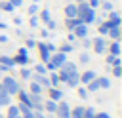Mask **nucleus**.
Returning a JSON list of instances; mask_svg holds the SVG:
<instances>
[{"label":"nucleus","instance_id":"9b49d317","mask_svg":"<svg viewBox=\"0 0 122 118\" xmlns=\"http://www.w3.org/2000/svg\"><path fill=\"white\" fill-rule=\"evenodd\" d=\"M93 78H95V72H93V70H86V72H84V74L80 76V82L88 84V82H92Z\"/></svg>","mask_w":122,"mask_h":118},{"label":"nucleus","instance_id":"cd10ccee","mask_svg":"<svg viewBox=\"0 0 122 118\" xmlns=\"http://www.w3.org/2000/svg\"><path fill=\"white\" fill-rule=\"evenodd\" d=\"M0 8H2L4 11H13V6H11L10 2H4V4H0Z\"/></svg>","mask_w":122,"mask_h":118},{"label":"nucleus","instance_id":"20e7f679","mask_svg":"<svg viewBox=\"0 0 122 118\" xmlns=\"http://www.w3.org/2000/svg\"><path fill=\"white\" fill-rule=\"evenodd\" d=\"M55 112H57V118H71V108H69V105H67L65 101H61V103L57 105Z\"/></svg>","mask_w":122,"mask_h":118},{"label":"nucleus","instance_id":"79ce46f5","mask_svg":"<svg viewBox=\"0 0 122 118\" xmlns=\"http://www.w3.org/2000/svg\"><path fill=\"white\" fill-rule=\"evenodd\" d=\"M34 46H36V42H34L32 38H29V40H27V48H34Z\"/></svg>","mask_w":122,"mask_h":118},{"label":"nucleus","instance_id":"b1692460","mask_svg":"<svg viewBox=\"0 0 122 118\" xmlns=\"http://www.w3.org/2000/svg\"><path fill=\"white\" fill-rule=\"evenodd\" d=\"M93 114H95V108H84V114H82V118H93Z\"/></svg>","mask_w":122,"mask_h":118},{"label":"nucleus","instance_id":"a19ab883","mask_svg":"<svg viewBox=\"0 0 122 118\" xmlns=\"http://www.w3.org/2000/svg\"><path fill=\"white\" fill-rule=\"evenodd\" d=\"M88 59H90L88 53H80V61H82V63H88Z\"/></svg>","mask_w":122,"mask_h":118},{"label":"nucleus","instance_id":"bb28decb","mask_svg":"<svg viewBox=\"0 0 122 118\" xmlns=\"http://www.w3.org/2000/svg\"><path fill=\"white\" fill-rule=\"evenodd\" d=\"M40 88H42L40 84H36V82H30V91H32V93H40Z\"/></svg>","mask_w":122,"mask_h":118},{"label":"nucleus","instance_id":"f257e3e1","mask_svg":"<svg viewBox=\"0 0 122 118\" xmlns=\"http://www.w3.org/2000/svg\"><path fill=\"white\" fill-rule=\"evenodd\" d=\"M76 17L84 23V25H90L95 21V11L86 4V2H80V6H76Z\"/></svg>","mask_w":122,"mask_h":118},{"label":"nucleus","instance_id":"ea45409f","mask_svg":"<svg viewBox=\"0 0 122 118\" xmlns=\"http://www.w3.org/2000/svg\"><path fill=\"white\" fill-rule=\"evenodd\" d=\"M103 8H105L107 11H112V4H111V2H103Z\"/></svg>","mask_w":122,"mask_h":118},{"label":"nucleus","instance_id":"2f4dec72","mask_svg":"<svg viewBox=\"0 0 122 118\" xmlns=\"http://www.w3.org/2000/svg\"><path fill=\"white\" fill-rule=\"evenodd\" d=\"M36 11H38V6H36V4H30V6H29V13H30V15H34Z\"/></svg>","mask_w":122,"mask_h":118},{"label":"nucleus","instance_id":"c9c22d12","mask_svg":"<svg viewBox=\"0 0 122 118\" xmlns=\"http://www.w3.org/2000/svg\"><path fill=\"white\" fill-rule=\"evenodd\" d=\"M8 2H10V4L13 6V8H19V6L23 4V0H8Z\"/></svg>","mask_w":122,"mask_h":118},{"label":"nucleus","instance_id":"a211bd4d","mask_svg":"<svg viewBox=\"0 0 122 118\" xmlns=\"http://www.w3.org/2000/svg\"><path fill=\"white\" fill-rule=\"evenodd\" d=\"M97 84H99V88H111V80H109L107 76H103V78H97Z\"/></svg>","mask_w":122,"mask_h":118},{"label":"nucleus","instance_id":"4468645a","mask_svg":"<svg viewBox=\"0 0 122 118\" xmlns=\"http://www.w3.org/2000/svg\"><path fill=\"white\" fill-rule=\"evenodd\" d=\"M80 84V74H74V76H71L69 80H67V86L69 88H76Z\"/></svg>","mask_w":122,"mask_h":118},{"label":"nucleus","instance_id":"423d86ee","mask_svg":"<svg viewBox=\"0 0 122 118\" xmlns=\"http://www.w3.org/2000/svg\"><path fill=\"white\" fill-rule=\"evenodd\" d=\"M72 30H74V36H76V38H84V36H88V25H84V23L76 25Z\"/></svg>","mask_w":122,"mask_h":118},{"label":"nucleus","instance_id":"5fc2aeb1","mask_svg":"<svg viewBox=\"0 0 122 118\" xmlns=\"http://www.w3.org/2000/svg\"><path fill=\"white\" fill-rule=\"evenodd\" d=\"M0 118H4V116H2V114H0Z\"/></svg>","mask_w":122,"mask_h":118},{"label":"nucleus","instance_id":"f03ea898","mask_svg":"<svg viewBox=\"0 0 122 118\" xmlns=\"http://www.w3.org/2000/svg\"><path fill=\"white\" fill-rule=\"evenodd\" d=\"M74 74H78V70H76V65L74 63H69V61H65L63 65H61V70L57 72V76H59V82H67L71 76H74Z\"/></svg>","mask_w":122,"mask_h":118},{"label":"nucleus","instance_id":"72a5a7b5","mask_svg":"<svg viewBox=\"0 0 122 118\" xmlns=\"http://www.w3.org/2000/svg\"><path fill=\"white\" fill-rule=\"evenodd\" d=\"M78 95H80L82 99H86V97H88V89H84V88H80V89H78Z\"/></svg>","mask_w":122,"mask_h":118},{"label":"nucleus","instance_id":"412c9836","mask_svg":"<svg viewBox=\"0 0 122 118\" xmlns=\"http://www.w3.org/2000/svg\"><path fill=\"white\" fill-rule=\"evenodd\" d=\"M44 107H46V110H48V112H55V108H57L55 101H51V99H50V101H46V105H44Z\"/></svg>","mask_w":122,"mask_h":118},{"label":"nucleus","instance_id":"8fccbe9b","mask_svg":"<svg viewBox=\"0 0 122 118\" xmlns=\"http://www.w3.org/2000/svg\"><path fill=\"white\" fill-rule=\"evenodd\" d=\"M6 70H8V67L6 65H0V72H6Z\"/></svg>","mask_w":122,"mask_h":118},{"label":"nucleus","instance_id":"f8f14e48","mask_svg":"<svg viewBox=\"0 0 122 118\" xmlns=\"http://www.w3.org/2000/svg\"><path fill=\"white\" fill-rule=\"evenodd\" d=\"M34 82L40 84V86H44V88L50 86V78H46V76H42V74H36V76H34Z\"/></svg>","mask_w":122,"mask_h":118},{"label":"nucleus","instance_id":"09e8293b","mask_svg":"<svg viewBox=\"0 0 122 118\" xmlns=\"http://www.w3.org/2000/svg\"><path fill=\"white\" fill-rule=\"evenodd\" d=\"M32 114H34V118H44V114H42L40 110H38V112H32Z\"/></svg>","mask_w":122,"mask_h":118},{"label":"nucleus","instance_id":"6ab92c4d","mask_svg":"<svg viewBox=\"0 0 122 118\" xmlns=\"http://www.w3.org/2000/svg\"><path fill=\"white\" fill-rule=\"evenodd\" d=\"M111 38H114V40H118V36H120V30H118V27H112V29H109V32H107Z\"/></svg>","mask_w":122,"mask_h":118},{"label":"nucleus","instance_id":"a18cd8bd","mask_svg":"<svg viewBox=\"0 0 122 118\" xmlns=\"http://www.w3.org/2000/svg\"><path fill=\"white\" fill-rule=\"evenodd\" d=\"M111 19H120V15L116 11H111Z\"/></svg>","mask_w":122,"mask_h":118},{"label":"nucleus","instance_id":"f704fd0d","mask_svg":"<svg viewBox=\"0 0 122 118\" xmlns=\"http://www.w3.org/2000/svg\"><path fill=\"white\" fill-rule=\"evenodd\" d=\"M88 6H90L92 10H95V8L99 6V0H90V2H88Z\"/></svg>","mask_w":122,"mask_h":118},{"label":"nucleus","instance_id":"a878e982","mask_svg":"<svg viewBox=\"0 0 122 118\" xmlns=\"http://www.w3.org/2000/svg\"><path fill=\"white\" fill-rule=\"evenodd\" d=\"M17 108H19V114H27V112H30V107H29V105H25V103H21Z\"/></svg>","mask_w":122,"mask_h":118},{"label":"nucleus","instance_id":"7c9ffc66","mask_svg":"<svg viewBox=\"0 0 122 118\" xmlns=\"http://www.w3.org/2000/svg\"><path fill=\"white\" fill-rule=\"evenodd\" d=\"M99 32H101V34H107V32H109V25H107V23H101V27H99Z\"/></svg>","mask_w":122,"mask_h":118},{"label":"nucleus","instance_id":"864d4df0","mask_svg":"<svg viewBox=\"0 0 122 118\" xmlns=\"http://www.w3.org/2000/svg\"><path fill=\"white\" fill-rule=\"evenodd\" d=\"M78 2H86V0H78Z\"/></svg>","mask_w":122,"mask_h":118},{"label":"nucleus","instance_id":"37998d69","mask_svg":"<svg viewBox=\"0 0 122 118\" xmlns=\"http://www.w3.org/2000/svg\"><path fill=\"white\" fill-rule=\"evenodd\" d=\"M38 25V19L36 17H30V27H36Z\"/></svg>","mask_w":122,"mask_h":118},{"label":"nucleus","instance_id":"c756f323","mask_svg":"<svg viewBox=\"0 0 122 118\" xmlns=\"http://www.w3.org/2000/svg\"><path fill=\"white\" fill-rule=\"evenodd\" d=\"M112 74H114V76H120V74H122L120 65H112Z\"/></svg>","mask_w":122,"mask_h":118},{"label":"nucleus","instance_id":"4be33fe9","mask_svg":"<svg viewBox=\"0 0 122 118\" xmlns=\"http://www.w3.org/2000/svg\"><path fill=\"white\" fill-rule=\"evenodd\" d=\"M15 116H19V108L17 107H10V110H8V118H15Z\"/></svg>","mask_w":122,"mask_h":118},{"label":"nucleus","instance_id":"603ef678","mask_svg":"<svg viewBox=\"0 0 122 118\" xmlns=\"http://www.w3.org/2000/svg\"><path fill=\"white\" fill-rule=\"evenodd\" d=\"M15 118H23V116H15Z\"/></svg>","mask_w":122,"mask_h":118},{"label":"nucleus","instance_id":"4c0bfd02","mask_svg":"<svg viewBox=\"0 0 122 118\" xmlns=\"http://www.w3.org/2000/svg\"><path fill=\"white\" fill-rule=\"evenodd\" d=\"M36 72H38V74H44V72H46V67H44V65H36Z\"/></svg>","mask_w":122,"mask_h":118},{"label":"nucleus","instance_id":"ddd939ff","mask_svg":"<svg viewBox=\"0 0 122 118\" xmlns=\"http://www.w3.org/2000/svg\"><path fill=\"white\" fill-rule=\"evenodd\" d=\"M65 15H67V17H76V6H74V4L65 6Z\"/></svg>","mask_w":122,"mask_h":118},{"label":"nucleus","instance_id":"c03bdc74","mask_svg":"<svg viewBox=\"0 0 122 118\" xmlns=\"http://www.w3.org/2000/svg\"><path fill=\"white\" fill-rule=\"evenodd\" d=\"M46 49H48V51H55V46H53V44H46Z\"/></svg>","mask_w":122,"mask_h":118},{"label":"nucleus","instance_id":"1a4fd4ad","mask_svg":"<svg viewBox=\"0 0 122 118\" xmlns=\"http://www.w3.org/2000/svg\"><path fill=\"white\" fill-rule=\"evenodd\" d=\"M61 97H63V91L61 89H57V88H51L50 89V99L51 101H61Z\"/></svg>","mask_w":122,"mask_h":118},{"label":"nucleus","instance_id":"aec40b11","mask_svg":"<svg viewBox=\"0 0 122 118\" xmlns=\"http://www.w3.org/2000/svg\"><path fill=\"white\" fill-rule=\"evenodd\" d=\"M99 89V84H97V78H93L92 82H88V91H97Z\"/></svg>","mask_w":122,"mask_h":118},{"label":"nucleus","instance_id":"c85d7f7f","mask_svg":"<svg viewBox=\"0 0 122 118\" xmlns=\"http://www.w3.org/2000/svg\"><path fill=\"white\" fill-rule=\"evenodd\" d=\"M40 17H42V21H46V23H48V21L51 19V17H50V11H48V10H42V13H40Z\"/></svg>","mask_w":122,"mask_h":118},{"label":"nucleus","instance_id":"7ed1b4c3","mask_svg":"<svg viewBox=\"0 0 122 118\" xmlns=\"http://www.w3.org/2000/svg\"><path fill=\"white\" fill-rule=\"evenodd\" d=\"M2 86H4V89L10 93V95H13V93H17L19 91V84L15 82V78H11V76H6L4 78V82H2Z\"/></svg>","mask_w":122,"mask_h":118},{"label":"nucleus","instance_id":"6e6552de","mask_svg":"<svg viewBox=\"0 0 122 118\" xmlns=\"http://www.w3.org/2000/svg\"><path fill=\"white\" fill-rule=\"evenodd\" d=\"M10 101H11V97H10V93L4 89V86L0 84V107H4V105H10Z\"/></svg>","mask_w":122,"mask_h":118},{"label":"nucleus","instance_id":"5701e85b","mask_svg":"<svg viewBox=\"0 0 122 118\" xmlns=\"http://www.w3.org/2000/svg\"><path fill=\"white\" fill-rule=\"evenodd\" d=\"M107 63H111V65H120V59L116 57V55H107Z\"/></svg>","mask_w":122,"mask_h":118},{"label":"nucleus","instance_id":"3c124183","mask_svg":"<svg viewBox=\"0 0 122 118\" xmlns=\"http://www.w3.org/2000/svg\"><path fill=\"white\" fill-rule=\"evenodd\" d=\"M4 27H6V25H4V23H0V29H4Z\"/></svg>","mask_w":122,"mask_h":118},{"label":"nucleus","instance_id":"49530a36","mask_svg":"<svg viewBox=\"0 0 122 118\" xmlns=\"http://www.w3.org/2000/svg\"><path fill=\"white\" fill-rule=\"evenodd\" d=\"M48 27H50V29H55V21L50 19V21H48Z\"/></svg>","mask_w":122,"mask_h":118},{"label":"nucleus","instance_id":"58836bf2","mask_svg":"<svg viewBox=\"0 0 122 118\" xmlns=\"http://www.w3.org/2000/svg\"><path fill=\"white\" fill-rule=\"evenodd\" d=\"M21 76H23V78H30V70H29V69H23V70H21Z\"/></svg>","mask_w":122,"mask_h":118},{"label":"nucleus","instance_id":"9d476101","mask_svg":"<svg viewBox=\"0 0 122 118\" xmlns=\"http://www.w3.org/2000/svg\"><path fill=\"white\" fill-rule=\"evenodd\" d=\"M38 48H40V55H42V61H50L51 59V55H50V51L46 49V44H38Z\"/></svg>","mask_w":122,"mask_h":118},{"label":"nucleus","instance_id":"dca6fc26","mask_svg":"<svg viewBox=\"0 0 122 118\" xmlns=\"http://www.w3.org/2000/svg\"><path fill=\"white\" fill-rule=\"evenodd\" d=\"M0 65H6L8 69H11V67H13V59H10L8 55H2V57H0Z\"/></svg>","mask_w":122,"mask_h":118},{"label":"nucleus","instance_id":"0eeeda50","mask_svg":"<svg viewBox=\"0 0 122 118\" xmlns=\"http://www.w3.org/2000/svg\"><path fill=\"white\" fill-rule=\"evenodd\" d=\"M93 49H95V53H105V40L101 36H97L93 40Z\"/></svg>","mask_w":122,"mask_h":118},{"label":"nucleus","instance_id":"2eb2a0df","mask_svg":"<svg viewBox=\"0 0 122 118\" xmlns=\"http://www.w3.org/2000/svg\"><path fill=\"white\" fill-rule=\"evenodd\" d=\"M109 53L118 57V53H120V44H118V42H112V44H111V48H109Z\"/></svg>","mask_w":122,"mask_h":118},{"label":"nucleus","instance_id":"f3484780","mask_svg":"<svg viewBox=\"0 0 122 118\" xmlns=\"http://www.w3.org/2000/svg\"><path fill=\"white\" fill-rule=\"evenodd\" d=\"M84 114V107H76L74 110H71V118H82Z\"/></svg>","mask_w":122,"mask_h":118},{"label":"nucleus","instance_id":"de8ad7c7","mask_svg":"<svg viewBox=\"0 0 122 118\" xmlns=\"http://www.w3.org/2000/svg\"><path fill=\"white\" fill-rule=\"evenodd\" d=\"M23 118H34V114H32V110H30V112H27V114H23Z\"/></svg>","mask_w":122,"mask_h":118},{"label":"nucleus","instance_id":"393cba45","mask_svg":"<svg viewBox=\"0 0 122 118\" xmlns=\"http://www.w3.org/2000/svg\"><path fill=\"white\" fill-rule=\"evenodd\" d=\"M53 74H51V78H50V86H57L59 84V76H57V72L55 70H51Z\"/></svg>","mask_w":122,"mask_h":118},{"label":"nucleus","instance_id":"e433bc0d","mask_svg":"<svg viewBox=\"0 0 122 118\" xmlns=\"http://www.w3.org/2000/svg\"><path fill=\"white\" fill-rule=\"evenodd\" d=\"M93 118H111V116H109L107 112H95V114H93Z\"/></svg>","mask_w":122,"mask_h":118},{"label":"nucleus","instance_id":"39448f33","mask_svg":"<svg viewBox=\"0 0 122 118\" xmlns=\"http://www.w3.org/2000/svg\"><path fill=\"white\" fill-rule=\"evenodd\" d=\"M27 63H29L27 49H25V48H21V49H19V53L15 55V59H13V65H27Z\"/></svg>","mask_w":122,"mask_h":118},{"label":"nucleus","instance_id":"473e14b6","mask_svg":"<svg viewBox=\"0 0 122 118\" xmlns=\"http://www.w3.org/2000/svg\"><path fill=\"white\" fill-rule=\"evenodd\" d=\"M69 51H72V46H71V44H65V46L61 48V53H69Z\"/></svg>","mask_w":122,"mask_h":118}]
</instances>
